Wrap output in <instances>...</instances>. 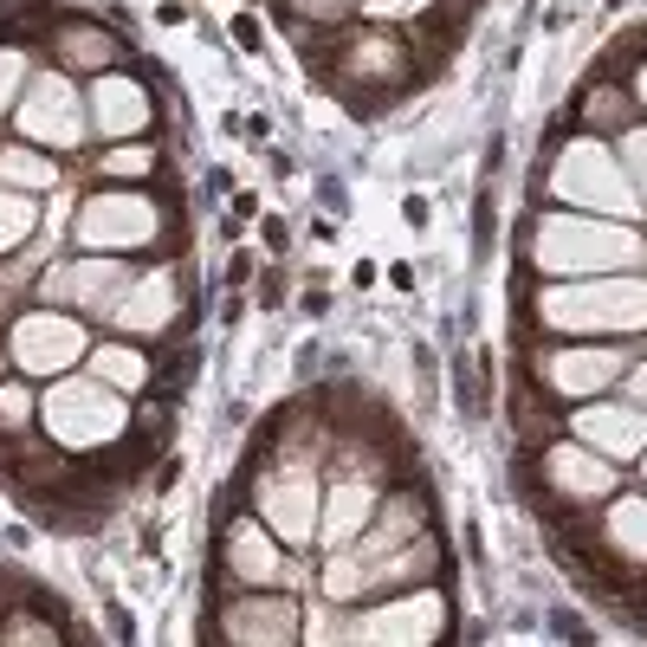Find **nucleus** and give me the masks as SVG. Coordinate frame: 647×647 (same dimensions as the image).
Segmentation results:
<instances>
[{
  "mask_svg": "<svg viewBox=\"0 0 647 647\" xmlns=\"http://www.w3.org/2000/svg\"><path fill=\"white\" fill-rule=\"evenodd\" d=\"M46 427H52L59 441L84 447V441H104V434L123 427V402H111L104 388L72 382V388H52V395H46Z\"/></svg>",
  "mask_w": 647,
  "mask_h": 647,
  "instance_id": "1",
  "label": "nucleus"
},
{
  "mask_svg": "<svg viewBox=\"0 0 647 647\" xmlns=\"http://www.w3.org/2000/svg\"><path fill=\"white\" fill-rule=\"evenodd\" d=\"M557 324H647V285H603V292H557L550 299Z\"/></svg>",
  "mask_w": 647,
  "mask_h": 647,
  "instance_id": "2",
  "label": "nucleus"
},
{
  "mask_svg": "<svg viewBox=\"0 0 647 647\" xmlns=\"http://www.w3.org/2000/svg\"><path fill=\"white\" fill-rule=\"evenodd\" d=\"M13 343H20V363L27 370H59V363H72L78 350H84L78 324H65V317H27L13 331Z\"/></svg>",
  "mask_w": 647,
  "mask_h": 647,
  "instance_id": "3",
  "label": "nucleus"
},
{
  "mask_svg": "<svg viewBox=\"0 0 647 647\" xmlns=\"http://www.w3.org/2000/svg\"><path fill=\"white\" fill-rule=\"evenodd\" d=\"M557 189L570 194V201H603V208H621L628 194H621V182L609 175V162L596 155V143H583V150L564 162V175H557Z\"/></svg>",
  "mask_w": 647,
  "mask_h": 647,
  "instance_id": "4",
  "label": "nucleus"
},
{
  "mask_svg": "<svg viewBox=\"0 0 647 647\" xmlns=\"http://www.w3.org/2000/svg\"><path fill=\"white\" fill-rule=\"evenodd\" d=\"M635 253V240H621V233H576V228H550V246H544V260H628Z\"/></svg>",
  "mask_w": 647,
  "mask_h": 647,
  "instance_id": "5",
  "label": "nucleus"
},
{
  "mask_svg": "<svg viewBox=\"0 0 647 647\" xmlns=\"http://www.w3.org/2000/svg\"><path fill=\"white\" fill-rule=\"evenodd\" d=\"M46 292H72V305H117L123 292V266H72V272H52Z\"/></svg>",
  "mask_w": 647,
  "mask_h": 647,
  "instance_id": "6",
  "label": "nucleus"
},
{
  "mask_svg": "<svg viewBox=\"0 0 647 647\" xmlns=\"http://www.w3.org/2000/svg\"><path fill=\"white\" fill-rule=\"evenodd\" d=\"M576 427H583L589 441H603L609 454H635V447H641V434H647V421L635 415V408H589Z\"/></svg>",
  "mask_w": 647,
  "mask_h": 647,
  "instance_id": "7",
  "label": "nucleus"
},
{
  "mask_svg": "<svg viewBox=\"0 0 647 647\" xmlns=\"http://www.w3.org/2000/svg\"><path fill=\"white\" fill-rule=\"evenodd\" d=\"M111 233H123V240L150 233V208H137V201H98V208L84 214V240H91V246H104Z\"/></svg>",
  "mask_w": 647,
  "mask_h": 647,
  "instance_id": "8",
  "label": "nucleus"
},
{
  "mask_svg": "<svg viewBox=\"0 0 647 647\" xmlns=\"http://www.w3.org/2000/svg\"><path fill=\"white\" fill-rule=\"evenodd\" d=\"M615 376V356L609 350H589V356H576V350H564L557 356V388H596V382H609Z\"/></svg>",
  "mask_w": 647,
  "mask_h": 647,
  "instance_id": "9",
  "label": "nucleus"
},
{
  "mask_svg": "<svg viewBox=\"0 0 647 647\" xmlns=\"http://www.w3.org/2000/svg\"><path fill=\"white\" fill-rule=\"evenodd\" d=\"M98 111H104V123H111V130H137V123H143V117H150V104H143V98H137V84H98Z\"/></svg>",
  "mask_w": 647,
  "mask_h": 647,
  "instance_id": "10",
  "label": "nucleus"
},
{
  "mask_svg": "<svg viewBox=\"0 0 647 647\" xmlns=\"http://www.w3.org/2000/svg\"><path fill=\"white\" fill-rule=\"evenodd\" d=\"M615 537H621L635 557H647V512H641V498H621V505H615Z\"/></svg>",
  "mask_w": 647,
  "mask_h": 647,
  "instance_id": "11",
  "label": "nucleus"
},
{
  "mask_svg": "<svg viewBox=\"0 0 647 647\" xmlns=\"http://www.w3.org/2000/svg\"><path fill=\"white\" fill-rule=\"evenodd\" d=\"M331 505H337V512H331V525H324V537H343L350 525H356V518H363V512H370V493H363V486H343V493L331 498Z\"/></svg>",
  "mask_w": 647,
  "mask_h": 647,
  "instance_id": "12",
  "label": "nucleus"
},
{
  "mask_svg": "<svg viewBox=\"0 0 647 647\" xmlns=\"http://www.w3.org/2000/svg\"><path fill=\"white\" fill-rule=\"evenodd\" d=\"M162 292H169V279H150V285H143V292H137V305H123V324H155V317H162Z\"/></svg>",
  "mask_w": 647,
  "mask_h": 647,
  "instance_id": "13",
  "label": "nucleus"
},
{
  "mask_svg": "<svg viewBox=\"0 0 647 647\" xmlns=\"http://www.w3.org/2000/svg\"><path fill=\"white\" fill-rule=\"evenodd\" d=\"M240 570L246 576H272L279 570V550H266L260 537H240Z\"/></svg>",
  "mask_w": 647,
  "mask_h": 647,
  "instance_id": "14",
  "label": "nucleus"
},
{
  "mask_svg": "<svg viewBox=\"0 0 647 647\" xmlns=\"http://www.w3.org/2000/svg\"><path fill=\"white\" fill-rule=\"evenodd\" d=\"M98 370L111 382H143V363H137L130 350H98Z\"/></svg>",
  "mask_w": 647,
  "mask_h": 647,
  "instance_id": "15",
  "label": "nucleus"
},
{
  "mask_svg": "<svg viewBox=\"0 0 647 647\" xmlns=\"http://www.w3.org/2000/svg\"><path fill=\"white\" fill-rule=\"evenodd\" d=\"M0 169H7V175H20V182H46V162H33V155H7Z\"/></svg>",
  "mask_w": 647,
  "mask_h": 647,
  "instance_id": "16",
  "label": "nucleus"
},
{
  "mask_svg": "<svg viewBox=\"0 0 647 647\" xmlns=\"http://www.w3.org/2000/svg\"><path fill=\"white\" fill-rule=\"evenodd\" d=\"M0 421H27V388H0Z\"/></svg>",
  "mask_w": 647,
  "mask_h": 647,
  "instance_id": "17",
  "label": "nucleus"
},
{
  "mask_svg": "<svg viewBox=\"0 0 647 647\" xmlns=\"http://www.w3.org/2000/svg\"><path fill=\"white\" fill-rule=\"evenodd\" d=\"M628 169H641V182H647V130L628 137Z\"/></svg>",
  "mask_w": 647,
  "mask_h": 647,
  "instance_id": "18",
  "label": "nucleus"
},
{
  "mask_svg": "<svg viewBox=\"0 0 647 647\" xmlns=\"http://www.w3.org/2000/svg\"><path fill=\"white\" fill-rule=\"evenodd\" d=\"M233 39L240 46H260V20H233Z\"/></svg>",
  "mask_w": 647,
  "mask_h": 647,
  "instance_id": "19",
  "label": "nucleus"
},
{
  "mask_svg": "<svg viewBox=\"0 0 647 647\" xmlns=\"http://www.w3.org/2000/svg\"><path fill=\"white\" fill-rule=\"evenodd\" d=\"M628 395H647V370H641V376H635V382H628Z\"/></svg>",
  "mask_w": 647,
  "mask_h": 647,
  "instance_id": "20",
  "label": "nucleus"
},
{
  "mask_svg": "<svg viewBox=\"0 0 647 647\" xmlns=\"http://www.w3.org/2000/svg\"><path fill=\"white\" fill-rule=\"evenodd\" d=\"M382 7H415V0H382Z\"/></svg>",
  "mask_w": 647,
  "mask_h": 647,
  "instance_id": "21",
  "label": "nucleus"
}]
</instances>
